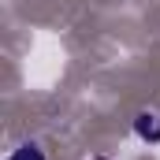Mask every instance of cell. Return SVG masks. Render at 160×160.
<instances>
[{
  "label": "cell",
  "instance_id": "cell-1",
  "mask_svg": "<svg viewBox=\"0 0 160 160\" xmlns=\"http://www.w3.org/2000/svg\"><path fill=\"white\" fill-rule=\"evenodd\" d=\"M130 130L142 145H160V108H138L134 119H130Z\"/></svg>",
  "mask_w": 160,
  "mask_h": 160
},
{
  "label": "cell",
  "instance_id": "cell-2",
  "mask_svg": "<svg viewBox=\"0 0 160 160\" xmlns=\"http://www.w3.org/2000/svg\"><path fill=\"white\" fill-rule=\"evenodd\" d=\"M8 160H48V153L41 149V142L22 138V142H15V145L8 149Z\"/></svg>",
  "mask_w": 160,
  "mask_h": 160
}]
</instances>
